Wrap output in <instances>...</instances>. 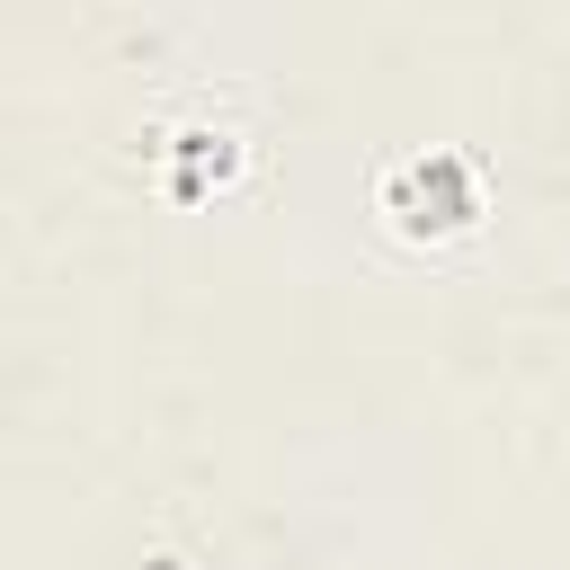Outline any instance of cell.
<instances>
[{"instance_id": "6da1fadb", "label": "cell", "mask_w": 570, "mask_h": 570, "mask_svg": "<svg viewBox=\"0 0 570 570\" xmlns=\"http://www.w3.org/2000/svg\"><path fill=\"white\" fill-rule=\"evenodd\" d=\"M428 205H445V223H472V187H463L454 160H419V169L392 178V214H401V232H436Z\"/></svg>"}]
</instances>
